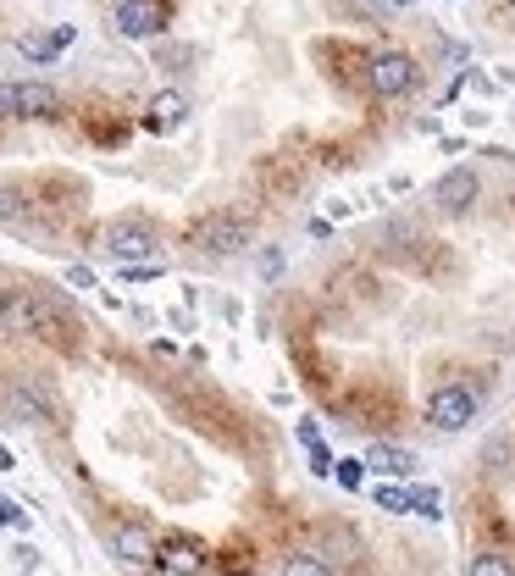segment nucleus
I'll return each instance as SVG.
<instances>
[{
    "label": "nucleus",
    "instance_id": "28",
    "mask_svg": "<svg viewBox=\"0 0 515 576\" xmlns=\"http://www.w3.org/2000/svg\"><path fill=\"white\" fill-rule=\"evenodd\" d=\"M388 6H394V12H410V6H416V0H388Z\"/></svg>",
    "mask_w": 515,
    "mask_h": 576
},
{
    "label": "nucleus",
    "instance_id": "10",
    "mask_svg": "<svg viewBox=\"0 0 515 576\" xmlns=\"http://www.w3.org/2000/svg\"><path fill=\"white\" fill-rule=\"evenodd\" d=\"M477 194H482V178L471 167H449L444 178L432 183V205L444 216H466L471 205H477Z\"/></svg>",
    "mask_w": 515,
    "mask_h": 576
},
{
    "label": "nucleus",
    "instance_id": "15",
    "mask_svg": "<svg viewBox=\"0 0 515 576\" xmlns=\"http://www.w3.org/2000/svg\"><path fill=\"white\" fill-rule=\"evenodd\" d=\"M488 477H515V432H493L482 444V460H477Z\"/></svg>",
    "mask_w": 515,
    "mask_h": 576
},
{
    "label": "nucleus",
    "instance_id": "2",
    "mask_svg": "<svg viewBox=\"0 0 515 576\" xmlns=\"http://www.w3.org/2000/svg\"><path fill=\"white\" fill-rule=\"evenodd\" d=\"M477 410H482V394L471 383H438L427 394V427L432 432H466L471 421H477Z\"/></svg>",
    "mask_w": 515,
    "mask_h": 576
},
{
    "label": "nucleus",
    "instance_id": "20",
    "mask_svg": "<svg viewBox=\"0 0 515 576\" xmlns=\"http://www.w3.org/2000/svg\"><path fill=\"white\" fill-rule=\"evenodd\" d=\"M333 477H338V488H366V460H333Z\"/></svg>",
    "mask_w": 515,
    "mask_h": 576
},
{
    "label": "nucleus",
    "instance_id": "7",
    "mask_svg": "<svg viewBox=\"0 0 515 576\" xmlns=\"http://www.w3.org/2000/svg\"><path fill=\"white\" fill-rule=\"evenodd\" d=\"M111 28L133 45H150L172 28V6L167 0H117V12H111Z\"/></svg>",
    "mask_w": 515,
    "mask_h": 576
},
{
    "label": "nucleus",
    "instance_id": "17",
    "mask_svg": "<svg viewBox=\"0 0 515 576\" xmlns=\"http://www.w3.org/2000/svg\"><path fill=\"white\" fill-rule=\"evenodd\" d=\"M277 576H338V571L322 560V554H288V560L277 565Z\"/></svg>",
    "mask_w": 515,
    "mask_h": 576
},
{
    "label": "nucleus",
    "instance_id": "12",
    "mask_svg": "<svg viewBox=\"0 0 515 576\" xmlns=\"http://www.w3.org/2000/svg\"><path fill=\"white\" fill-rule=\"evenodd\" d=\"M183 122H189V100H183L178 89H161V95L144 106V128L150 133H178Z\"/></svg>",
    "mask_w": 515,
    "mask_h": 576
},
{
    "label": "nucleus",
    "instance_id": "4",
    "mask_svg": "<svg viewBox=\"0 0 515 576\" xmlns=\"http://www.w3.org/2000/svg\"><path fill=\"white\" fill-rule=\"evenodd\" d=\"M100 250L111 255V261H144V255L161 250V228L150 222V216H117V222H106V233H100Z\"/></svg>",
    "mask_w": 515,
    "mask_h": 576
},
{
    "label": "nucleus",
    "instance_id": "27",
    "mask_svg": "<svg viewBox=\"0 0 515 576\" xmlns=\"http://www.w3.org/2000/svg\"><path fill=\"white\" fill-rule=\"evenodd\" d=\"M0 471H17V460H12V449L0 444Z\"/></svg>",
    "mask_w": 515,
    "mask_h": 576
},
{
    "label": "nucleus",
    "instance_id": "5",
    "mask_svg": "<svg viewBox=\"0 0 515 576\" xmlns=\"http://www.w3.org/2000/svg\"><path fill=\"white\" fill-rule=\"evenodd\" d=\"M250 222H244L239 211H211V216H200L189 228V244L200 255H239L244 244H250Z\"/></svg>",
    "mask_w": 515,
    "mask_h": 576
},
{
    "label": "nucleus",
    "instance_id": "1",
    "mask_svg": "<svg viewBox=\"0 0 515 576\" xmlns=\"http://www.w3.org/2000/svg\"><path fill=\"white\" fill-rule=\"evenodd\" d=\"M0 322L23 338H45V344H72L78 338V316L61 294L45 288H0Z\"/></svg>",
    "mask_w": 515,
    "mask_h": 576
},
{
    "label": "nucleus",
    "instance_id": "23",
    "mask_svg": "<svg viewBox=\"0 0 515 576\" xmlns=\"http://www.w3.org/2000/svg\"><path fill=\"white\" fill-rule=\"evenodd\" d=\"M261 272H266V277L283 272V250H266V255H261Z\"/></svg>",
    "mask_w": 515,
    "mask_h": 576
},
{
    "label": "nucleus",
    "instance_id": "24",
    "mask_svg": "<svg viewBox=\"0 0 515 576\" xmlns=\"http://www.w3.org/2000/svg\"><path fill=\"white\" fill-rule=\"evenodd\" d=\"M294 432H300V444H316L322 432H316V421H294Z\"/></svg>",
    "mask_w": 515,
    "mask_h": 576
},
{
    "label": "nucleus",
    "instance_id": "8",
    "mask_svg": "<svg viewBox=\"0 0 515 576\" xmlns=\"http://www.w3.org/2000/svg\"><path fill=\"white\" fill-rule=\"evenodd\" d=\"M205 565H211V549H205L200 538H189V532L156 538V571L161 576H205Z\"/></svg>",
    "mask_w": 515,
    "mask_h": 576
},
{
    "label": "nucleus",
    "instance_id": "14",
    "mask_svg": "<svg viewBox=\"0 0 515 576\" xmlns=\"http://www.w3.org/2000/svg\"><path fill=\"white\" fill-rule=\"evenodd\" d=\"M421 460L410 455V449H399V444H383V438H377L372 449H366V471H377V477H410V471H416Z\"/></svg>",
    "mask_w": 515,
    "mask_h": 576
},
{
    "label": "nucleus",
    "instance_id": "13",
    "mask_svg": "<svg viewBox=\"0 0 515 576\" xmlns=\"http://www.w3.org/2000/svg\"><path fill=\"white\" fill-rule=\"evenodd\" d=\"M6 410H12V416H23L28 427H56V410H50V399L39 394V388H28V383H12V388H6Z\"/></svg>",
    "mask_w": 515,
    "mask_h": 576
},
{
    "label": "nucleus",
    "instance_id": "22",
    "mask_svg": "<svg viewBox=\"0 0 515 576\" xmlns=\"http://www.w3.org/2000/svg\"><path fill=\"white\" fill-rule=\"evenodd\" d=\"M0 527H17V532L28 527V516H23V510H17L12 499H0Z\"/></svg>",
    "mask_w": 515,
    "mask_h": 576
},
{
    "label": "nucleus",
    "instance_id": "6",
    "mask_svg": "<svg viewBox=\"0 0 515 576\" xmlns=\"http://www.w3.org/2000/svg\"><path fill=\"white\" fill-rule=\"evenodd\" d=\"M61 111V95L39 78H6L0 84V122L17 117V122H39V117H56Z\"/></svg>",
    "mask_w": 515,
    "mask_h": 576
},
{
    "label": "nucleus",
    "instance_id": "16",
    "mask_svg": "<svg viewBox=\"0 0 515 576\" xmlns=\"http://www.w3.org/2000/svg\"><path fill=\"white\" fill-rule=\"evenodd\" d=\"M466 576H515V554L510 549H477L466 560Z\"/></svg>",
    "mask_w": 515,
    "mask_h": 576
},
{
    "label": "nucleus",
    "instance_id": "29",
    "mask_svg": "<svg viewBox=\"0 0 515 576\" xmlns=\"http://www.w3.org/2000/svg\"><path fill=\"white\" fill-rule=\"evenodd\" d=\"M510 6H515V0H510Z\"/></svg>",
    "mask_w": 515,
    "mask_h": 576
},
{
    "label": "nucleus",
    "instance_id": "21",
    "mask_svg": "<svg viewBox=\"0 0 515 576\" xmlns=\"http://www.w3.org/2000/svg\"><path fill=\"white\" fill-rule=\"evenodd\" d=\"M305 449H311V471H316V477H333V449H327L322 438H316V444H305Z\"/></svg>",
    "mask_w": 515,
    "mask_h": 576
},
{
    "label": "nucleus",
    "instance_id": "3",
    "mask_svg": "<svg viewBox=\"0 0 515 576\" xmlns=\"http://www.w3.org/2000/svg\"><path fill=\"white\" fill-rule=\"evenodd\" d=\"M416 84H421L416 56H405V50H372V56H366V89H372L377 100H405Z\"/></svg>",
    "mask_w": 515,
    "mask_h": 576
},
{
    "label": "nucleus",
    "instance_id": "19",
    "mask_svg": "<svg viewBox=\"0 0 515 576\" xmlns=\"http://www.w3.org/2000/svg\"><path fill=\"white\" fill-rule=\"evenodd\" d=\"M438 504H444V493L432 488V482H427V488H410V516H427V521H438V516H444Z\"/></svg>",
    "mask_w": 515,
    "mask_h": 576
},
{
    "label": "nucleus",
    "instance_id": "9",
    "mask_svg": "<svg viewBox=\"0 0 515 576\" xmlns=\"http://www.w3.org/2000/svg\"><path fill=\"white\" fill-rule=\"evenodd\" d=\"M111 560L128 565V571H156V532L139 527V521L111 527Z\"/></svg>",
    "mask_w": 515,
    "mask_h": 576
},
{
    "label": "nucleus",
    "instance_id": "26",
    "mask_svg": "<svg viewBox=\"0 0 515 576\" xmlns=\"http://www.w3.org/2000/svg\"><path fill=\"white\" fill-rule=\"evenodd\" d=\"M12 211H17V200H12L6 189H0V216H12Z\"/></svg>",
    "mask_w": 515,
    "mask_h": 576
},
{
    "label": "nucleus",
    "instance_id": "18",
    "mask_svg": "<svg viewBox=\"0 0 515 576\" xmlns=\"http://www.w3.org/2000/svg\"><path fill=\"white\" fill-rule=\"evenodd\" d=\"M377 510H388V516H410V488H394V482H377L372 488Z\"/></svg>",
    "mask_w": 515,
    "mask_h": 576
},
{
    "label": "nucleus",
    "instance_id": "25",
    "mask_svg": "<svg viewBox=\"0 0 515 576\" xmlns=\"http://www.w3.org/2000/svg\"><path fill=\"white\" fill-rule=\"evenodd\" d=\"M67 277H72V283H78V288H95V272H89V266H72Z\"/></svg>",
    "mask_w": 515,
    "mask_h": 576
},
{
    "label": "nucleus",
    "instance_id": "11",
    "mask_svg": "<svg viewBox=\"0 0 515 576\" xmlns=\"http://www.w3.org/2000/svg\"><path fill=\"white\" fill-rule=\"evenodd\" d=\"M72 39H78V28H72V23H61V28H39V34H23V39H17V56L34 61V67H50V61H56L61 50L72 45Z\"/></svg>",
    "mask_w": 515,
    "mask_h": 576
}]
</instances>
